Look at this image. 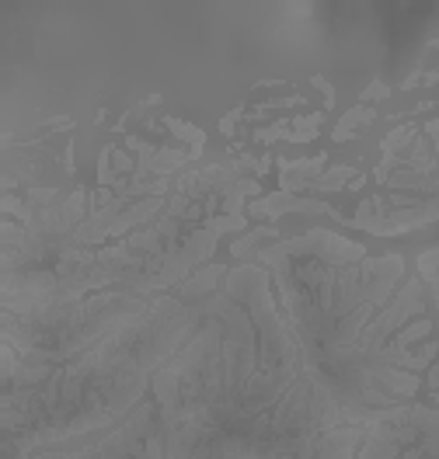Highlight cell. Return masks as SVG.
I'll return each mask as SVG.
<instances>
[{"instance_id": "obj_3", "label": "cell", "mask_w": 439, "mask_h": 459, "mask_svg": "<svg viewBox=\"0 0 439 459\" xmlns=\"http://www.w3.org/2000/svg\"><path fill=\"white\" fill-rule=\"evenodd\" d=\"M429 258L439 261V251H436V255H429ZM426 275H429V279L436 282V307H439V268H436V272H429V268H426Z\"/></svg>"}, {"instance_id": "obj_1", "label": "cell", "mask_w": 439, "mask_h": 459, "mask_svg": "<svg viewBox=\"0 0 439 459\" xmlns=\"http://www.w3.org/2000/svg\"><path fill=\"white\" fill-rule=\"evenodd\" d=\"M161 459H349L359 429L311 373L259 268L234 272L154 376Z\"/></svg>"}, {"instance_id": "obj_2", "label": "cell", "mask_w": 439, "mask_h": 459, "mask_svg": "<svg viewBox=\"0 0 439 459\" xmlns=\"http://www.w3.org/2000/svg\"><path fill=\"white\" fill-rule=\"evenodd\" d=\"M387 438H373L370 449H366V459H439V431L436 438H408L405 425L398 431L381 429Z\"/></svg>"}]
</instances>
